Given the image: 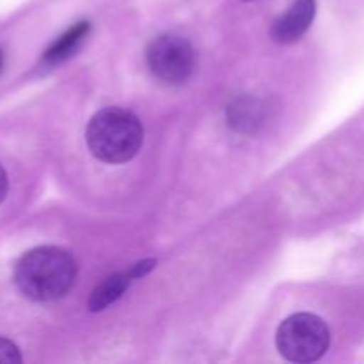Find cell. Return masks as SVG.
I'll use <instances>...</instances> for the list:
<instances>
[{
    "instance_id": "obj_1",
    "label": "cell",
    "mask_w": 364,
    "mask_h": 364,
    "mask_svg": "<svg viewBox=\"0 0 364 364\" xmlns=\"http://www.w3.org/2000/svg\"><path fill=\"white\" fill-rule=\"evenodd\" d=\"M77 277L73 256L60 247L43 245L31 249L14 267V283L23 297L50 302L64 297Z\"/></svg>"
},
{
    "instance_id": "obj_2",
    "label": "cell",
    "mask_w": 364,
    "mask_h": 364,
    "mask_svg": "<svg viewBox=\"0 0 364 364\" xmlns=\"http://www.w3.org/2000/svg\"><path fill=\"white\" fill-rule=\"evenodd\" d=\"M92 155L107 164H123L134 159L142 146L144 130L135 114L121 107L103 109L89 121L85 132Z\"/></svg>"
},
{
    "instance_id": "obj_3",
    "label": "cell",
    "mask_w": 364,
    "mask_h": 364,
    "mask_svg": "<svg viewBox=\"0 0 364 364\" xmlns=\"http://www.w3.org/2000/svg\"><path fill=\"white\" fill-rule=\"evenodd\" d=\"M277 348L291 363L318 361L327 352L331 333L327 323L311 313H297L284 320L277 329Z\"/></svg>"
},
{
    "instance_id": "obj_4",
    "label": "cell",
    "mask_w": 364,
    "mask_h": 364,
    "mask_svg": "<svg viewBox=\"0 0 364 364\" xmlns=\"http://www.w3.org/2000/svg\"><path fill=\"white\" fill-rule=\"evenodd\" d=\"M146 59L149 70L167 84H183L196 66L194 48L180 36H160L153 39Z\"/></svg>"
},
{
    "instance_id": "obj_5",
    "label": "cell",
    "mask_w": 364,
    "mask_h": 364,
    "mask_svg": "<svg viewBox=\"0 0 364 364\" xmlns=\"http://www.w3.org/2000/svg\"><path fill=\"white\" fill-rule=\"evenodd\" d=\"M315 13V0H295L290 9L274 21L270 36L274 38V41L283 43V45L299 41L306 34V31L311 27Z\"/></svg>"
},
{
    "instance_id": "obj_6",
    "label": "cell",
    "mask_w": 364,
    "mask_h": 364,
    "mask_svg": "<svg viewBox=\"0 0 364 364\" xmlns=\"http://www.w3.org/2000/svg\"><path fill=\"white\" fill-rule=\"evenodd\" d=\"M130 274L124 272V274H114V276L107 277L103 283H100L98 287L92 290L91 297H89L87 302V308L89 311L92 313H98L103 311V309L109 308L110 304L117 301L124 291L128 290L130 287Z\"/></svg>"
},
{
    "instance_id": "obj_7",
    "label": "cell",
    "mask_w": 364,
    "mask_h": 364,
    "mask_svg": "<svg viewBox=\"0 0 364 364\" xmlns=\"http://www.w3.org/2000/svg\"><path fill=\"white\" fill-rule=\"evenodd\" d=\"M228 119L235 130L251 134L263 124V105L252 98L237 100L228 110Z\"/></svg>"
},
{
    "instance_id": "obj_8",
    "label": "cell",
    "mask_w": 364,
    "mask_h": 364,
    "mask_svg": "<svg viewBox=\"0 0 364 364\" xmlns=\"http://www.w3.org/2000/svg\"><path fill=\"white\" fill-rule=\"evenodd\" d=\"M89 32V23L87 21H80L75 27H71L66 34L60 36L45 53V60L48 64H57L60 60L68 59L70 55H73L75 50L82 45V41L85 39Z\"/></svg>"
},
{
    "instance_id": "obj_9",
    "label": "cell",
    "mask_w": 364,
    "mask_h": 364,
    "mask_svg": "<svg viewBox=\"0 0 364 364\" xmlns=\"http://www.w3.org/2000/svg\"><path fill=\"white\" fill-rule=\"evenodd\" d=\"M21 363L20 348L7 338H0V364H18Z\"/></svg>"
},
{
    "instance_id": "obj_10",
    "label": "cell",
    "mask_w": 364,
    "mask_h": 364,
    "mask_svg": "<svg viewBox=\"0 0 364 364\" xmlns=\"http://www.w3.org/2000/svg\"><path fill=\"white\" fill-rule=\"evenodd\" d=\"M155 267H156V259H144V262H141V263H137V265L132 267V269L128 270V274H130L132 279H139V277H144L146 274L151 272Z\"/></svg>"
},
{
    "instance_id": "obj_11",
    "label": "cell",
    "mask_w": 364,
    "mask_h": 364,
    "mask_svg": "<svg viewBox=\"0 0 364 364\" xmlns=\"http://www.w3.org/2000/svg\"><path fill=\"white\" fill-rule=\"evenodd\" d=\"M7 188H9V180H7V173L4 171V167L0 166V203L6 199Z\"/></svg>"
},
{
    "instance_id": "obj_12",
    "label": "cell",
    "mask_w": 364,
    "mask_h": 364,
    "mask_svg": "<svg viewBox=\"0 0 364 364\" xmlns=\"http://www.w3.org/2000/svg\"><path fill=\"white\" fill-rule=\"evenodd\" d=\"M0 68H2V52H0Z\"/></svg>"
},
{
    "instance_id": "obj_13",
    "label": "cell",
    "mask_w": 364,
    "mask_h": 364,
    "mask_svg": "<svg viewBox=\"0 0 364 364\" xmlns=\"http://www.w3.org/2000/svg\"><path fill=\"white\" fill-rule=\"evenodd\" d=\"M242 2H251V0H242Z\"/></svg>"
}]
</instances>
